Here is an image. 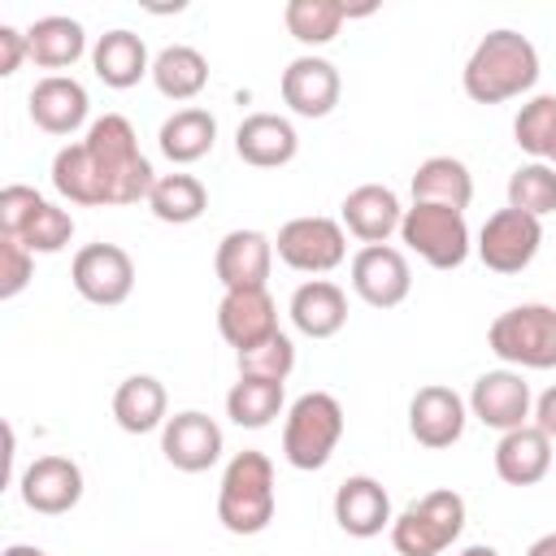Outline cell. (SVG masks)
<instances>
[{"mask_svg": "<svg viewBox=\"0 0 556 556\" xmlns=\"http://www.w3.org/2000/svg\"><path fill=\"white\" fill-rule=\"evenodd\" d=\"M534 83H539V48L521 30H508V26L486 30L460 70V87L473 104L517 100L534 91Z\"/></svg>", "mask_w": 556, "mask_h": 556, "instance_id": "6da1fadb", "label": "cell"}, {"mask_svg": "<svg viewBox=\"0 0 556 556\" xmlns=\"http://www.w3.org/2000/svg\"><path fill=\"white\" fill-rule=\"evenodd\" d=\"M83 148L87 156L96 161V174L104 182V200L126 208V204H148L152 187H156V174H152V161L139 152V135L135 126L122 117V113H104L87 126L83 135Z\"/></svg>", "mask_w": 556, "mask_h": 556, "instance_id": "7a4b0ae2", "label": "cell"}, {"mask_svg": "<svg viewBox=\"0 0 556 556\" xmlns=\"http://www.w3.org/2000/svg\"><path fill=\"white\" fill-rule=\"evenodd\" d=\"M278 513V491H274V460L256 447H243L226 460L222 469V486H217V521L239 534L252 539L261 530H269Z\"/></svg>", "mask_w": 556, "mask_h": 556, "instance_id": "3957f363", "label": "cell"}, {"mask_svg": "<svg viewBox=\"0 0 556 556\" xmlns=\"http://www.w3.org/2000/svg\"><path fill=\"white\" fill-rule=\"evenodd\" d=\"M343 404L330 391H304L282 413V460L300 473L326 469L339 439H343Z\"/></svg>", "mask_w": 556, "mask_h": 556, "instance_id": "277c9868", "label": "cell"}, {"mask_svg": "<svg viewBox=\"0 0 556 556\" xmlns=\"http://www.w3.org/2000/svg\"><path fill=\"white\" fill-rule=\"evenodd\" d=\"M465 530V500L452 486L426 491L391 521V547L400 556H443Z\"/></svg>", "mask_w": 556, "mask_h": 556, "instance_id": "5b68a950", "label": "cell"}, {"mask_svg": "<svg viewBox=\"0 0 556 556\" xmlns=\"http://www.w3.org/2000/svg\"><path fill=\"white\" fill-rule=\"evenodd\" d=\"M486 348L508 369H556V308L552 304H513L491 330Z\"/></svg>", "mask_w": 556, "mask_h": 556, "instance_id": "8992f818", "label": "cell"}, {"mask_svg": "<svg viewBox=\"0 0 556 556\" xmlns=\"http://www.w3.org/2000/svg\"><path fill=\"white\" fill-rule=\"evenodd\" d=\"M400 243L421 256L430 269H460L473 252V235L465 213L443 204H408L400 222Z\"/></svg>", "mask_w": 556, "mask_h": 556, "instance_id": "52a82bcc", "label": "cell"}, {"mask_svg": "<svg viewBox=\"0 0 556 556\" xmlns=\"http://www.w3.org/2000/svg\"><path fill=\"white\" fill-rule=\"evenodd\" d=\"M274 256L295 269V274H330L348 261V230L334 217L308 213V217H291L278 226L274 235Z\"/></svg>", "mask_w": 556, "mask_h": 556, "instance_id": "ba28073f", "label": "cell"}, {"mask_svg": "<svg viewBox=\"0 0 556 556\" xmlns=\"http://www.w3.org/2000/svg\"><path fill=\"white\" fill-rule=\"evenodd\" d=\"M543 248V222L521 213V208H495L482 230H478V261L491 269V274H521Z\"/></svg>", "mask_w": 556, "mask_h": 556, "instance_id": "9c48e42d", "label": "cell"}, {"mask_svg": "<svg viewBox=\"0 0 556 556\" xmlns=\"http://www.w3.org/2000/svg\"><path fill=\"white\" fill-rule=\"evenodd\" d=\"M74 291L96 308H117L135 291V261L117 243H83L70 261Z\"/></svg>", "mask_w": 556, "mask_h": 556, "instance_id": "30bf717a", "label": "cell"}, {"mask_svg": "<svg viewBox=\"0 0 556 556\" xmlns=\"http://www.w3.org/2000/svg\"><path fill=\"white\" fill-rule=\"evenodd\" d=\"M469 417H478L482 426L508 434L517 426H530V413H534V395H530V382L521 369H486L473 378L469 387Z\"/></svg>", "mask_w": 556, "mask_h": 556, "instance_id": "8fae6325", "label": "cell"}, {"mask_svg": "<svg viewBox=\"0 0 556 556\" xmlns=\"http://www.w3.org/2000/svg\"><path fill=\"white\" fill-rule=\"evenodd\" d=\"M348 274H352V291L369 304V308H400L413 291V269H408V256L404 248H391V243H369L361 248L352 261H348Z\"/></svg>", "mask_w": 556, "mask_h": 556, "instance_id": "7c38bea8", "label": "cell"}, {"mask_svg": "<svg viewBox=\"0 0 556 556\" xmlns=\"http://www.w3.org/2000/svg\"><path fill=\"white\" fill-rule=\"evenodd\" d=\"M222 452H226V434L200 408H182L161 426V456L178 473H204L222 460Z\"/></svg>", "mask_w": 556, "mask_h": 556, "instance_id": "4fadbf2b", "label": "cell"}, {"mask_svg": "<svg viewBox=\"0 0 556 556\" xmlns=\"http://www.w3.org/2000/svg\"><path fill=\"white\" fill-rule=\"evenodd\" d=\"M26 113H30V122H35L43 135L70 139V135H78L83 126H91V122H87L91 96H87V87H83L74 74H43V78L30 87V96H26Z\"/></svg>", "mask_w": 556, "mask_h": 556, "instance_id": "5bb4252c", "label": "cell"}, {"mask_svg": "<svg viewBox=\"0 0 556 556\" xmlns=\"http://www.w3.org/2000/svg\"><path fill=\"white\" fill-rule=\"evenodd\" d=\"M17 495L39 517H61L83 500V469L70 456H35L17 473Z\"/></svg>", "mask_w": 556, "mask_h": 556, "instance_id": "9a60e30c", "label": "cell"}, {"mask_svg": "<svg viewBox=\"0 0 556 556\" xmlns=\"http://www.w3.org/2000/svg\"><path fill=\"white\" fill-rule=\"evenodd\" d=\"M278 96H282V104L295 117H330L334 104H339V96H343V78L334 70V61H326L317 52H304V56H295L282 70Z\"/></svg>", "mask_w": 556, "mask_h": 556, "instance_id": "2e32d148", "label": "cell"}, {"mask_svg": "<svg viewBox=\"0 0 556 556\" xmlns=\"http://www.w3.org/2000/svg\"><path fill=\"white\" fill-rule=\"evenodd\" d=\"M465 421H469V404L443 382H426L408 400V434L430 452H443V447L460 443Z\"/></svg>", "mask_w": 556, "mask_h": 556, "instance_id": "e0dca14e", "label": "cell"}, {"mask_svg": "<svg viewBox=\"0 0 556 556\" xmlns=\"http://www.w3.org/2000/svg\"><path fill=\"white\" fill-rule=\"evenodd\" d=\"M274 269V239L256 226H235L222 235L217 252H213V274L226 291H243V287H265Z\"/></svg>", "mask_w": 556, "mask_h": 556, "instance_id": "ac0fdd59", "label": "cell"}, {"mask_svg": "<svg viewBox=\"0 0 556 556\" xmlns=\"http://www.w3.org/2000/svg\"><path fill=\"white\" fill-rule=\"evenodd\" d=\"M217 334L239 352L265 343L278 334V304L269 295V287H243V291H226L217 304Z\"/></svg>", "mask_w": 556, "mask_h": 556, "instance_id": "d6986e66", "label": "cell"}, {"mask_svg": "<svg viewBox=\"0 0 556 556\" xmlns=\"http://www.w3.org/2000/svg\"><path fill=\"white\" fill-rule=\"evenodd\" d=\"M339 222L352 239H361V248L369 243H387L391 235H400L404 222V204L387 182H361L343 195L339 204Z\"/></svg>", "mask_w": 556, "mask_h": 556, "instance_id": "ffe728a7", "label": "cell"}, {"mask_svg": "<svg viewBox=\"0 0 556 556\" xmlns=\"http://www.w3.org/2000/svg\"><path fill=\"white\" fill-rule=\"evenodd\" d=\"M334 521L348 539H374L382 530H391L395 513H391V495L378 478L369 473H352L334 486Z\"/></svg>", "mask_w": 556, "mask_h": 556, "instance_id": "44dd1931", "label": "cell"}, {"mask_svg": "<svg viewBox=\"0 0 556 556\" xmlns=\"http://www.w3.org/2000/svg\"><path fill=\"white\" fill-rule=\"evenodd\" d=\"M300 152V135L282 113H248L235 126V156L252 169H282Z\"/></svg>", "mask_w": 556, "mask_h": 556, "instance_id": "7402d4cb", "label": "cell"}, {"mask_svg": "<svg viewBox=\"0 0 556 556\" xmlns=\"http://www.w3.org/2000/svg\"><path fill=\"white\" fill-rule=\"evenodd\" d=\"M287 313L304 339H334L348 326V291L330 278H308L291 291Z\"/></svg>", "mask_w": 556, "mask_h": 556, "instance_id": "603a6c76", "label": "cell"}, {"mask_svg": "<svg viewBox=\"0 0 556 556\" xmlns=\"http://www.w3.org/2000/svg\"><path fill=\"white\" fill-rule=\"evenodd\" d=\"M91 70H96V78H100L104 87L126 91V87H135L139 78H152V56H148V43H143L135 30L117 26V30H104V35L91 43Z\"/></svg>", "mask_w": 556, "mask_h": 556, "instance_id": "cb8c5ba5", "label": "cell"}, {"mask_svg": "<svg viewBox=\"0 0 556 556\" xmlns=\"http://www.w3.org/2000/svg\"><path fill=\"white\" fill-rule=\"evenodd\" d=\"M547 469H552V439L534 421L500 434V443H495V473H500V482L534 486V482L547 478Z\"/></svg>", "mask_w": 556, "mask_h": 556, "instance_id": "d4e9b609", "label": "cell"}, {"mask_svg": "<svg viewBox=\"0 0 556 556\" xmlns=\"http://www.w3.org/2000/svg\"><path fill=\"white\" fill-rule=\"evenodd\" d=\"M26 43H30V61L48 74H61L87 56V30L78 17H65V13L35 17L26 26Z\"/></svg>", "mask_w": 556, "mask_h": 556, "instance_id": "484cf974", "label": "cell"}, {"mask_svg": "<svg viewBox=\"0 0 556 556\" xmlns=\"http://www.w3.org/2000/svg\"><path fill=\"white\" fill-rule=\"evenodd\" d=\"M213 143H217V117L200 104L174 109L156 130V148L169 165H195L213 152Z\"/></svg>", "mask_w": 556, "mask_h": 556, "instance_id": "4316f807", "label": "cell"}, {"mask_svg": "<svg viewBox=\"0 0 556 556\" xmlns=\"http://www.w3.org/2000/svg\"><path fill=\"white\" fill-rule=\"evenodd\" d=\"M113 421L126 434H152L169 421V395L165 382L152 374H130L113 391Z\"/></svg>", "mask_w": 556, "mask_h": 556, "instance_id": "83f0119b", "label": "cell"}, {"mask_svg": "<svg viewBox=\"0 0 556 556\" xmlns=\"http://www.w3.org/2000/svg\"><path fill=\"white\" fill-rule=\"evenodd\" d=\"M408 191H413V204H443V208L465 213L473 200V174L460 156H426L413 169Z\"/></svg>", "mask_w": 556, "mask_h": 556, "instance_id": "f1b7e54d", "label": "cell"}, {"mask_svg": "<svg viewBox=\"0 0 556 556\" xmlns=\"http://www.w3.org/2000/svg\"><path fill=\"white\" fill-rule=\"evenodd\" d=\"M152 87L174 100V104H187L195 100L204 87H208V56L191 43H169L152 56Z\"/></svg>", "mask_w": 556, "mask_h": 556, "instance_id": "f546056e", "label": "cell"}, {"mask_svg": "<svg viewBox=\"0 0 556 556\" xmlns=\"http://www.w3.org/2000/svg\"><path fill=\"white\" fill-rule=\"evenodd\" d=\"M148 208H152V217L165 222V226H191V222H200L204 208H208V187H204L195 174H182V169L156 174V187H152V195H148Z\"/></svg>", "mask_w": 556, "mask_h": 556, "instance_id": "4dcf8cb0", "label": "cell"}, {"mask_svg": "<svg viewBox=\"0 0 556 556\" xmlns=\"http://www.w3.org/2000/svg\"><path fill=\"white\" fill-rule=\"evenodd\" d=\"M52 187H56V195L65 204H83V208H104L109 204L104 200V182H100L96 161L87 156L83 139L56 148V156H52Z\"/></svg>", "mask_w": 556, "mask_h": 556, "instance_id": "1f68e13d", "label": "cell"}, {"mask_svg": "<svg viewBox=\"0 0 556 556\" xmlns=\"http://www.w3.org/2000/svg\"><path fill=\"white\" fill-rule=\"evenodd\" d=\"M287 408V391L282 382H269V378H243L226 391V417L239 426V430H265L274 426V417H282Z\"/></svg>", "mask_w": 556, "mask_h": 556, "instance_id": "d6a6232c", "label": "cell"}, {"mask_svg": "<svg viewBox=\"0 0 556 556\" xmlns=\"http://www.w3.org/2000/svg\"><path fill=\"white\" fill-rule=\"evenodd\" d=\"M343 22H348V4L339 0H287L282 9L287 35L304 48H326L330 39H339Z\"/></svg>", "mask_w": 556, "mask_h": 556, "instance_id": "836d02e7", "label": "cell"}, {"mask_svg": "<svg viewBox=\"0 0 556 556\" xmlns=\"http://www.w3.org/2000/svg\"><path fill=\"white\" fill-rule=\"evenodd\" d=\"M508 208H521L530 217L556 213V165L547 161H526L508 174Z\"/></svg>", "mask_w": 556, "mask_h": 556, "instance_id": "e575fe53", "label": "cell"}, {"mask_svg": "<svg viewBox=\"0 0 556 556\" xmlns=\"http://www.w3.org/2000/svg\"><path fill=\"white\" fill-rule=\"evenodd\" d=\"M513 143L530 161H547L556 148V96H530L513 117Z\"/></svg>", "mask_w": 556, "mask_h": 556, "instance_id": "d590c367", "label": "cell"}, {"mask_svg": "<svg viewBox=\"0 0 556 556\" xmlns=\"http://www.w3.org/2000/svg\"><path fill=\"white\" fill-rule=\"evenodd\" d=\"M70 239H74V217H70V208H61V204H52V200H43L39 213H35V217L26 222V230L17 235V243H26L35 256H52V252H61Z\"/></svg>", "mask_w": 556, "mask_h": 556, "instance_id": "8d00e7d4", "label": "cell"}, {"mask_svg": "<svg viewBox=\"0 0 556 556\" xmlns=\"http://www.w3.org/2000/svg\"><path fill=\"white\" fill-rule=\"evenodd\" d=\"M235 361H239V374H243V378H269V382H287V378H291V369H295V343H291V339L278 330L274 339H265V343H256V348L239 352Z\"/></svg>", "mask_w": 556, "mask_h": 556, "instance_id": "74e56055", "label": "cell"}, {"mask_svg": "<svg viewBox=\"0 0 556 556\" xmlns=\"http://www.w3.org/2000/svg\"><path fill=\"white\" fill-rule=\"evenodd\" d=\"M35 278V252L0 235V300H17Z\"/></svg>", "mask_w": 556, "mask_h": 556, "instance_id": "f35d334b", "label": "cell"}, {"mask_svg": "<svg viewBox=\"0 0 556 556\" xmlns=\"http://www.w3.org/2000/svg\"><path fill=\"white\" fill-rule=\"evenodd\" d=\"M43 200H48V195H39L35 187L9 182V187L0 191V235H4V239H17V235L26 230V222L39 213Z\"/></svg>", "mask_w": 556, "mask_h": 556, "instance_id": "ab89813d", "label": "cell"}, {"mask_svg": "<svg viewBox=\"0 0 556 556\" xmlns=\"http://www.w3.org/2000/svg\"><path fill=\"white\" fill-rule=\"evenodd\" d=\"M22 61H30L26 30H17V26H0V74L13 78V74L22 70Z\"/></svg>", "mask_w": 556, "mask_h": 556, "instance_id": "60d3db41", "label": "cell"}, {"mask_svg": "<svg viewBox=\"0 0 556 556\" xmlns=\"http://www.w3.org/2000/svg\"><path fill=\"white\" fill-rule=\"evenodd\" d=\"M530 417H534V426L556 443V382L534 400V413H530Z\"/></svg>", "mask_w": 556, "mask_h": 556, "instance_id": "b9f144b4", "label": "cell"}, {"mask_svg": "<svg viewBox=\"0 0 556 556\" xmlns=\"http://www.w3.org/2000/svg\"><path fill=\"white\" fill-rule=\"evenodd\" d=\"M526 556H556V530H552V534H539V539L526 547Z\"/></svg>", "mask_w": 556, "mask_h": 556, "instance_id": "7bdbcfd3", "label": "cell"}, {"mask_svg": "<svg viewBox=\"0 0 556 556\" xmlns=\"http://www.w3.org/2000/svg\"><path fill=\"white\" fill-rule=\"evenodd\" d=\"M0 556H48L43 547H35V543H9Z\"/></svg>", "mask_w": 556, "mask_h": 556, "instance_id": "ee69618b", "label": "cell"}, {"mask_svg": "<svg viewBox=\"0 0 556 556\" xmlns=\"http://www.w3.org/2000/svg\"><path fill=\"white\" fill-rule=\"evenodd\" d=\"M456 556H500V552H495L491 543H469V547H460Z\"/></svg>", "mask_w": 556, "mask_h": 556, "instance_id": "f6af8a7d", "label": "cell"}, {"mask_svg": "<svg viewBox=\"0 0 556 556\" xmlns=\"http://www.w3.org/2000/svg\"><path fill=\"white\" fill-rule=\"evenodd\" d=\"M547 165H556V148H552V156H547Z\"/></svg>", "mask_w": 556, "mask_h": 556, "instance_id": "bcb514c9", "label": "cell"}]
</instances>
